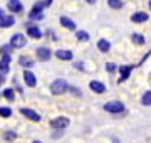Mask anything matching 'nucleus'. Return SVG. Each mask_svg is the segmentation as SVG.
<instances>
[{"mask_svg": "<svg viewBox=\"0 0 151 143\" xmlns=\"http://www.w3.org/2000/svg\"><path fill=\"white\" fill-rule=\"evenodd\" d=\"M65 89H69V84L65 79H55L54 83L50 84V93L55 94V96H59V94H64Z\"/></svg>", "mask_w": 151, "mask_h": 143, "instance_id": "nucleus-1", "label": "nucleus"}, {"mask_svg": "<svg viewBox=\"0 0 151 143\" xmlns=\"http://www.w3.org/2000/svg\"><path fill=\"white\" fill-rule=\"evenodd\" d=\"M44 7H45L44 2H37V4L32 7V10L29 12V19H32V20H42L44 19V12H42Z\"/></svg>", "mask_w": 151, "mask_h": 143, "instance_id": "nucleus-2", "label": "nucleus"}, {"mask_svg": "<svg viewBox=\"0 0 151 143\" xmlns=\"http://www.w3.org/2000/svg\"><path fill=\"white\" fill-rule=\"evenodd\" d=\"M104 110L108 111V113H113V115H118L121 111H124V105L121 101H109L104 105Z\"/></svg>", "mask_w": 151, "mask_h": 143, "instance_id": "nucleus-3", "label": "nucleus"}, {"mask_svg": "<svg viewBox=\"0 0 151 143\" xmlns=\"http://www.w3.org/2000/svg\"><path fill=\"white\" fill-rule=\"evenodd\" d=\"M25 44H27V39H25L24 34H14V35H12L10 46L14 47V49H22Z\"/></svg>", "mask_w": 151, "mask_h": 143, "instance_id": "nucleus-4", "label": "nucleus"}, {"mask_svg": "<svg viewBox=\"0 0 151 143\" xmlns=\"http://www.w3.org/2000/svg\"><path fill=\"white\" fill-rule=\"evenodd\" d=\"M69 118H65V116H59V118H55V120L50 121V126L55 128V130H64V128L69 126Z\"/></svg>", "mask_w": 151, "mask_h": 143, "instance_id": "nucleus-5", "label": "nucleus"}, {"mask_svg": "<svg viewBox=\"0 0 151 143\" xmlns=\"http://www.w3.org/2000/svg\"><path fill=\"white\" fill-rule=\"evenodd\" d=\"M134 69V66L133 64H128V66H121L119 67V72H121V76H119V79H118V83L121 84V83H124L128 77H129V74H131V71Z\"/></svg>", "mask_w": 151, "mask_h": 143, "instance_id": "nucleus-6", "label": "nucleus"}, {"mask_svg": "<svg viewBox=\"0 0 151 143\" xmlns=\"http://www.w3.org/2000/svg\"><path fill=\"white\" fill-rule=\"evenodd\" d=\"M20 113L25 116L27 120H30V121H40V115H39V113H35L34 110H30V108H22Z\"/></svg>", "mask_w": 151, "mask_h": 143, "instance_id": "nucleus-7", "label": "nucleus"}, {"mask_svg": "<svg viewBox=\"0 0 151 143\" xmlns=\"http://www.w3.org/2000/svg\"><path fill=\"white\" fill-rule=\"evenodd\" d=\"M24 81H25V84H27L29 88H35V84H37V79H35V76H34L32 71H24Z\"/></svg>", "mask_w": 151, "mask_h": 143, "instance_id": "nucleus-8", "label": "nucleus"}, {"mask_svg": "<svg viewBox=\"0 0 151 143\" xmlns=\"http://www.w3.org/2000/svg\"><path fill=\"white\" fill-rule=\"evenodd\" d=\"M148 19L150 15L146 14V12H134L133 15H131V20L134 24H143V22H148Z\"/></svg>", "mask_w": 151, "mask_h": 143, "instance_id": "nucleus-9", "label": "nucleus"}, {"mask_svg": "<svg viewBox=\"0 0 151 143\" xmlns=\"http://www.w3.org/2000/svg\"><path fill=\"white\" fill-rule=\"evenodd\" d=\"M89 88H91V91H94V93H97V94L106 93V86H104L101 81H91V83H89Z\"/></svg>", "mask_w": 151, "mask_h": 143, "instance_id": "nucleus-10", "label": "nucleus"}, {"mask_svg": "<svg viewBox=\"0 0 151 143\" xmlns=\"http://www.w3.org/2000/svg\"><path fill=\"white\" fill-rule=\"evenodd\" d=\"M7 9L10 12H14V14H19V12H22V4L20 0H9V4H7Z\"/></svg>", "mask_w": 151, "mask_h": 143, "instance_id": "nucleus-11", "label": "nucleus"}, {"mask_svg": "<svg viewBox=\"0 0 151 143\" xmlns=\"http://www.w3.org/2000/svg\"><path fill=\"white\" fill-rule=\"evenodd\" d=\"M55 57H57V59H60V61H72L74 54H72L70 51L59 49V51H55Z\"/></svg>", "mask_w": 151, "mask_h": 143, "instance_id": "nucleus-12", "label": "nucleus"}, {"mask_svg": "<svg viewBox=\"0 0 151 143\" xmlns=\"http://www.w3.org/2000/svg\"><path fill=\"white\" fill-rule=\"evenodd\" d=\"M37 56L40 61H49L50 57H52V52H50V49H47V47H39L37 49Z\"/></svg>", "mask_w": 151, "mask_h": 143, "instance_id": "nucleus-13", "label": "nucleus"}, {"mask_svg": "<svg viewBox=\"0 0 151 143\" xmlns=\"http://www.w3.org/2000/svg\"><path fill=\"white\" fill-rule=\"evenodd\" d=\"M27 35H30L32 39H40L44 34H42V30L39 27H35V25H27Z\"/></svg>", "mask_w": 151, "mask_h": 143, "instance_id": "nucleus-14", "label": "nucleus"}, {"mask_svg": "<svg viewBox=\"0 0 151 143\" xmlns=\"http://www.w3.org/2000/svg\"><path fill=\"white\" fill-rule=\"evenodd\" d=\"M14 24H15V17L14 15H5V17L0 19V27L2 29L10 27V25H14Z\"/></svg>", "mask_w": 151, "mask_h": 143, "instance_id": "nucleus-15", "label": "nucleus"}, {"mask_svg": "<svg viewBox=\"0 0 151 143\" xmlns=\"http://www.w3.org/2000/svg\"><path fill=\"white\" fill-rule=\"evenodd\" d=\"M59 22H60V25L62 27H65V29H69V30H76V24H74V20H70L69 17H60L59 19Z\"/></svg>", "mask_w": 151, "mask_h": 143, "instance_id": "nucleus-16", "label": "nucleus"}, {"mask_svg": "<svg viewBox=\"0 0 151 143\" xmlns=\"http://www.w3.org/2000/svg\"><path fill=\"white\" fill-rule=\"evenodd\" d=\"M97 49L101 51V52H108V51L111 49V42L106 40V39H99V40H97Z\"/></svg>", "mask_w": 151, "mask_h": 143, "instance_id": "nucleus-17", "label": "nucleus"}, {"mask_svg": "<svg viewBox=\"0 0 151 143\" xmlns=\"http://www.w3.org/2000/svg\"><path fill=\"white\" fill-rule=\"evenodd\" d=\"M19 64H20L22 67H32L34 66V61L29 57V56H20L19 57Z\"/></svg>", "mask_w": 151, "mask_h": 143, "instance_id": "nucleus-18", "label": "nucleus"}, {"mask_svg": "<svg viewBox=\"0 0 151 143\" xmlns=\"http://www.w3.org/2000/svg\"><path fill=\"white\" fill-rule=\"evenodd\" d=\"M9 64H10V56H2V59H0V71L7 72L9 71Z\"/></svg>", "mask_w": 151, "mask_h": 143, "instance_id": "nucleus-19", "label": "nucleus"}, {"mask_svg": "<svg viewBox=\"0 0 151 143\" xmlns=\"http://www.w3.org/2000/svg\"><path fill=\"white\" fill-rule=\"evenodd\" d=\"M2 96H4L5 99H9V101H14V99H15V93H14V89L12 88L4 89V91H2Z\"/></svg>", "mask_w": 151, "mask_h": 143, "instance_id": "nucleus-20", "label": "nucleus"}, {"mask_svg": "<svg viewBox=\"0 0 151 143\" xmlns=\"http://www.w3.org/2000/svg\"><path fill=\"white\" fill-rule=\"evenodd\" d=\"M131 40H133V42H134L136 46H143V44H146L145 37H143L141 34H133V35H131Z\"/></svg>", "mask_w": 151, "mask_h": 143, "instance_id": "nucleus-21", "label": "nucleus"}, {"mask_svg": "<svg viewBox=\"0 0 151 143\" xmlns=\"http://www.w3.org/2000/svg\"><path fill=\"white\" fill-rule=\"evenodd\" d=\"M141 105L143 106H151V91H146L141 96Z\"/></svg>", "mask_w": 151, "mask_h": 143, "instance_id": "nucleus-22", "label": "nucleus"}, {"mask_svg": "<svg viewBox=\"0 0 151 143\" xmlns=\"http://www.w3.org/2000/svg\"><path fill=\"white\" fill-rule=\"evenodd\" d=\"M0 116H2V118H10L12 110L9 108V106H0Z\"/></svg>", "mask_w": 151, "mask_h": 143, "instance_id": "nucleus-23", "label": "nucleus"}, {"mask_svg": "<svg viewBox=\"0 0 151 143\" xmlns=\"http://www.w3.org/2000/svg\"><path fill=\"white\" fill-rule=\"evenodd\" d=\"M76 37L79 39V40H84V42H86V40H89V34L84 32V30H77V32H76Z\"/></svg>", "mask_w": 151, "mask_h": 143, "instance_id": "nucleus-24", "label": "nucleus"}, {"mask_svg": "<svg viewBox=\"0 0 151 143\" xmlns=\"http://www.w3.org/2000/svg\"><path fill=\"white\" fill-rule=\"evenodd\" d=\"M108 5L111 9H121L123 7V2L121 0H108Z\"/></svg>", "mask_w": 151, "mask_h": 143, "instance_id": "nucleus-25", "label": "nucleus"}, {"mask_svg": "<svg viewBox=\"0 0 151 143\" xmlns=\"http://www.w3.org/2000/svg\"><path fill=\"white\" fill-rule=\"evenodd\" d=\"M12 51H14V47H12L10 44H9V46H4V47H0V54H4V56H10Z\"/></svg>", "mask_w": 151, "mask_h": 143, "instance_id": "nucleus-26", "label": "nucleus"}, {"mask_svg": "<svg viewBox=\"0 0 151 143\" xmlns=\"http://www.w3.org/2000/svg\"><path fill=\"white\" fill-rule=\"evenodd\" d=\"M106 71H108V72H114V71H116V64H114V62H108V64H106Z\"/></svg>", "mask_w": 151, "mask_h": 143, "instance_id": "nucleus-27", "label": "nucleus"}, {"mask_svg": "<svg viewBox=\"0 0 151 143\" xmlns=\"http://www.w3.org/2000/svg\"><path fill=\"white\" fill-rule=\"evenodd\" d=\"M15 138H17L15 133H12V131H7L5 133V140H7V142H12V140H15Z\"/></svg>", "mask_w": 151, "mask_h": 143, "instance_id": "nucleus-28", "label": "nucleus"}, {"mask_svg": "<svg viewBox=\"0 0 151 143\" xmlns=\"http://www.w3.org/2000/svg\"><path fill=\"white\" fill-rule=\"evenodd\" d=\"M74 67H76V69H81V71H82V69H84V64H82V62H76Z\"/></svg>", "mask_w": 151, "mask_h": 143, "instance_id": "nucleus-29", "label": "nucleus"}, {"mask_svg": "<svg viewBox=\"0 0 151 143\" xmlns=\"http://www.w3.org/2000/svg\"><path fill=\"white\" fill-rule=\"evenodd\" d=\"M5 83V77H4V74H0V84Z\"/></svg>", "mask_w": 151, "mask_h": 143, "instance_id": "nucleus-30", "label": "nucleus"}, {"mask_svg": "<svg viewBox=\"0 0 151 143\" xmlns=\"http://www.w3.org/2000/svg\"><path fill=\"white\" fill-rule=\"evenodd\" d=\"M87 4H89V5H94V4H96V0H86Z\"/></svg>", "mask_w": 151, "mask_h": 143, "instance_id": "nucleus-31", "label": "nucleus"}, {"mask_svg": "<svg viewBox=\"0 0 151 143\" xmlns=\"http://www.w3.org/2000/svg\"><path fill=\"white\" fill-rule=\"evenodd\" d=\"M2 17H5V15H4V10L0 9V19H2Z\"/></svg>", "mask_w": 151, "mask_h": 143, "instance_id": "nucleus-32", "label": "nucleus"}, {"mask_svg": "<svg viewBox=\"0 0 151 143\" xmlns=\"http://www.w3.org/2000/svg\"><path fill=\"white\" fill-rule=\"evenodd\" d=\"M32 143H42V142H32Z\"/></svg>", "mask_w": 151, "mask_h": 143, "instance_id": "nucleus-33", "label": "nucleus"}, {"mask_svg": "<svg viewBox=\"0 0 151 143\" xmlns=\"http://www.w3.org/2000/svg\"><path fill=\"white\" fill-rule=\"evenodd\" d=\"M148 4H150V7H151V0H150V2H148Z\"/></svg>", "mask_w": 151, "mask_h": 143, "instance_id": "nucleus-34", "label": "nucleus"}]
</instances>
